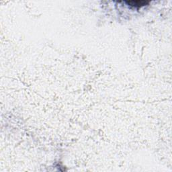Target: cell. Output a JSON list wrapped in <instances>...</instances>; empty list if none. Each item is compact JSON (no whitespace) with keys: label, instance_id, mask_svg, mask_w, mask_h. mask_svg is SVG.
Masks as SVG:
<instances>
[{"label":"cell","instance_id":"1","mask_svg":"<svg viewBox=\"0 0 172 172\" xmlns=\"http://www.w3.org/2000/svg\"><path fill=\"white\" fill-rule=\"evenodd\" d=\"M128 5L133 7H141L148 4L149 1H125Z\"/></svg>","mask_w":172,"mask_h":172}]
</instances>
